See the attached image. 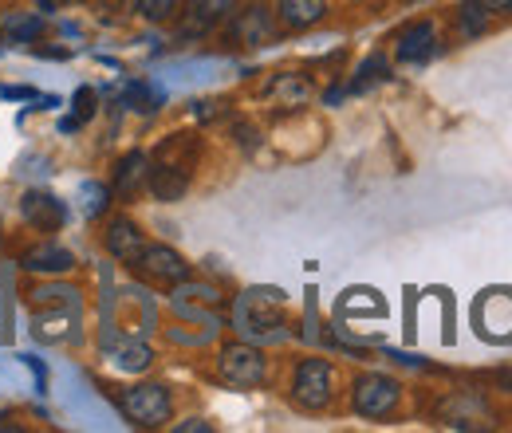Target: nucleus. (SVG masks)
Wrapping results in <instances>:
<instances>
[{
    "label": "nucleus",
    "instance_id": "obj_1",
    "mask_svg": "<svg viewBox=\"0 0 512 433\" xmlns=\"http://www.w3.org/2000/svg\"><path fill=\"white\" fill-rule=\"evenodd\" d=\"M119 406H123V414H127L130 422H134V426H142V430H158V426H166V422H170V414H174L170 390H166V386H158V382L130 386L127 394L119 398Z\"/></svg>",
    "mask_w": 512,
    "mask_h": 433
},
{
    "label": "nucleus",
    "instance_id": "obj_2",
    "mask_svg": "<svg viewBox=\"0 0 512 433\" xmlns=\"http://www.w3.org/2000/svg\"><path fill=\"white\" fill-rule=\"evenodd\" d=\"M268 300H280V292H253L237 304V327L249 339H280L284 335V311L280 304L268 308Z\"/></svg>",
    "mask_w": 512,
    "mask_h": 433
},
{
    "label": "nucleus",
    "instance_id": "obj_3",
    "mask_svg": "<svg viewBox=\"0 0 512 433\" xmlns=\"http://www.w3.org/2000/svg\"><path fill=\"white\" fill-rule=\"evenodd\" d=\"M134 272L150 284H166V288H178L182 280H190V264L174 252L170 245H146L134 260Z\"/></svg>",
    "mask_w": 512,
    "mask_h": 433
},
{
    "label": "nucleus",
    "instance_id": "obj_4",
    "mask_svg": "<svg viewBox=\"0 0 512 433\" xmlns=\"http://www.w3.org/2000/svg\"><path fill=\"white\" fill-rule=\"evenodd\" d=\"M398 398H402V386L386 374H359L351 390V406L363 418H386L398 406Z\"/></svg>",
    "mask_w": 512,
    "mask_h": 433
},
{
    "label": "nucleus",
    "instance_id": "obj_5",
    "mask_svg": "<svg viewBox=\"0 0 512 433\" xmlns=\"http://www.w3.org/2000/svg\"><path fill=\"white\" fill-rule=\"evenodd\" d=\"M217 374H221V382H229L237 390H253L264 382V355L253 343H229L217 359Z\"/></svg>",
    "mask_w": 512,
    "mask_h": 433
},
{
    "label": "nucleus",
    "instance_id": "obj_6",
    "mask_svg": "<svg viewBox=\"0 0 512 433\" xmlns=\"http://www.w3.org/2000/svg\"><path fill=\"white\" fill-rule=\"evenodd\" d=\"M331 363L327 359H304L292 374V398L300 410H323L331 402Z\"/></svg>",
    "mask_w": 512,
    "mask_h": 433
},
{
    "label": "nucleus",
    "instance_id": "obj_7",
    "mask_svg": "<svg viewBox=\"0 0 512 433\" xmlns=\"http://www.w3.org/2000/svg\"><path fill=\"white\" fill-rule=\"evenodd\" d=\"M20 217H24L32 229H40V233H60L67 221V209L56 193H48V189H28L24 201H20Z\"/></svg>",
    "mask_w": 512,
    "mask_h": 433
},
{
    "label": "nucleus",
    "instance_id": "obj_8",
    "mask_svg": "<svg viewBox=\"0 0 512 433\" xmlns=\"http://www.w3.org/2000/svg\"><path fill=\"white\" fill-rule=\"evenodd\" d=\"M103 245H107V252H111L115 260L130 264V260L146 248V237H142V229H138L130 217H111L107 229H103Z\"/></svg>",
    "mask_w": 512,
    "mask_h": 433
},
{
    "label": "nucleus",
    "instance_id": "obj_9",
    "mask_svg": "<svg viewBox=\"0 0 512 433\" xmlns=\"http://www.w3.org/2000/svg\"><path fill=\"white\" fill-rule=\"evenodd\" d=\"M434 52H438V28H434L430 20L410 24V28L398 36V48H394V56L402 63H426Z\"/></svg>",
    "mask_w": 512,
    "mask_h": 433
},
{
    "label": "nucleus",
    "instance_id": "obj_10",
    "mask_svg": "<svg viewBox=\"0 0 512 433\" xmlns=\"http://www.w3.org/2000/svg\"><path fill=\"white\" fill-rule=\"evenodd\" d=\"M20 264L28 272H40V276H67L75 268V256L64 245H56V241H40V245H32L20 256Z\"/></svg>",
    "mask_w": 512,
    "mask_h": 433
},
{
    "label": "nucleus",
    "instance_id": "obj_11",
    "mask_svg": "<svg viewBox=\"0 0 512 433\" xmlns=\"http://www.w3.org/2000/svg\"><path fill=\"white\" fill-rule=\"evenodd\" d=\"M272 36H276V20H272V12H268L264 4H249V8L237 16V24H233V40H237V44H249V48L268 44Z\"/></svg>",
    "mask_w": 512,
    "mask_h": 433
},
{
    "label": "nucleus",
    "instance_id": "obj_12",
    "mask_svg": "<svg viewBox=\"0 0 512 433\" xmlns=\"http://www.w3.org/2000/svg\"><path fill=\"white\" fill-rule=\"evenodd\" d=\"M36 339L44 343H75L79 339V308H48L36 311Z\"/></svg>",
    "mask_w": 512,
    "mask_h": 433
},
{
    "label": "nucleus",
    "instance_id": "obj_13",
    "mask_svg": "<svg viewBox=\"0 0 512 433\" xmlns=\"http://www.w3.org/2000/svg\"><path fill=\"white\" fill-rule=\"evenodd\" d=\"M197 158H201V142H197L193 134H170V138L154 150V162L174 166V170H182V174H193Z\"/></svg>",
    "mask_w": 512,
    "mask_h": 433
},
{
    "label": "nucleus",
    "instance_id": "obj_14",
    "mask_svg": "<svg viewBox=\"0 0 512 433\" xmlns=\"http://www.w3.org/2000/svg\"><path fill=\"white\" fill-rule=\"evenodd\" d=\"M146 189L158 197V201H182L186 189H190V174L174 170V166H162V162H150L146 170Z\"/></svg>",
    "mask_w": 512,
    "mask_h": 433
},
{
    "label": "nucleus",
    "instance_id": "obj_15",
    "mask_svg": "<svg viewBox=\"0 0 512 433\" xmlns=\"http://www.w3.org/2000/svg\"><path fill=\"white\" fill-rule=\"evenodd\" d=\"M44 32V16L40 12H24V8H4L0 12V36L8 44H28Z\"/></svg>",
    "mask_w": 512,
    "mask_h": 433
},
{
    "label": "nucleus",
    "instance_id": "obj_16",
    "mask_svg": "<svg viewBox=\"0 0 512 433\" xmlns=\"http://www.w3.org/2000/svg\"><path fill=\"white\" fill-rule=\"evenodd\" d=\"M186 8H190L186 12V32H209L213 24H221V20L233 16L237 0H190Z\"/></svg>",
    "mask_w": 512,
    "mask_h": 433
},
{
    "label": "nucleus",
    "instance_id": "obj_17",
    "mask_svg": "<svg viewBox=\"0 0 512 433\" xmlns=\"http://www.w3.org/2000/svg\"><path fill=\"white\" fill-rule=\"evenodd\" d=\"M146 170H150V154H142V150H130L119 158V166H115V182H111V193H123L130 197L134 189L146 182Z\"/></svg>",
    "mask_w": 512,
    "mask_h": 433
},
{
    "label": "nucleus",
    "instance_id": "obj_18",
    "mask_svg": "<svg viewBox=\"0 0 512 433\" xmlns=\"http://www.w3.org/2000/svg\"><path fill=\"white\" fill-rule=\"evenodd\" d=\"M276 12L288 28H312L327 12V0H276Z\"/></svg>",
    "mask_w": 512,
    "mask_h": 433
},
{
    "label": "nucleus",
    "instance_id": "obj_19",
    "mask_svg": "<svg viewBox=\"0 0 512 433\" xmlns=\"http://www.w3.org/2000/svg\"><path fill=\"white\" fill-rule=\"evenodd\" d=\"M111 363L127 374H142L154 363V351H150L142 339H123V343L111 347Z\"/></svg>",
    "mask_w": 512,
    "mask_h": 433
},
{
    "label": "nucleus",
    "instance_id": "obj_20",
    "mask_svg": "<svg viewBox=\"0 0 512 433\" xmlns=\"http://www.w3.org/2000/svg\"><path fill=\"white\" fill-rule=\"evenodd\" d=\"M272 99H276L284 111H296V107H304V103L312 99V83H308L304 75H276Z\"/></svg>",
    "mask_w": 512,
    "mask_h": 433
},
{
    "label": "nucleus",
    "instance_id": "obj_21",
    "mask_svg": "<svg viewBox=\"0 0 512 433\" xmlns=\"http://www.w3.org/2000/svg\"><path fill=\"white\" fill-rule=\"evenodd\" d=\"M28 304H32V308H83L79 288H67V284H44V288H32V292H28Z\"/></svg>",
    "mask_w": 512,
    "mask_h": 433
},
{
    "label": "nucleus",
    "instance_id": "obj_22",
    "mask_svg": "<svg viewBox=\"0 0 512 433\" xmlns=\"http://www.w3.org/2000/svg\"><path fill=\"white\" fill-rule=\"evenodd\" d=\"M457 28H461L465 36H481V32L489 28V8H485L481 0H465V4L457 8Z\"/></svg>",
    "mask_w": 512,
    "mask_h": 433
},
{
    "label": "nucleus",
    "instance_id": "obj_23",
    "mask_svg": "<svg viewBox=\"0 0 512 433\" xmlns=\"http://www.w3.org/2000/svg\"><path fill=\"white\" fill-rule=\"evenodd\" d=\"M107 205H111V186H99V182H83L79 186V209H83V217H103Z\"/></svg>",
    "mask_w": 512,
    "mask_h": 433
},
{
    "label": "nucleus",
    "instance_id": "obj_24",
    "mask_svg": "<svg viewBox=\"0 0 512 433\" xmlns=\"http://www.w3.org/2000/svg\"><path fill=\"white\" fill-rule=\"evenodd\" d=\"M123 103H127V107H134V111H142V115H150V111H158L162 91H154V87H146V83H130L127 99H123Z\"/></svg>",
    "mask_w": 512,
    "mask_h": 433
},
{
    "label": "nucleus",
    "instance_id": "obj_25",
    "mask_svg": "<svg viewBox=\"0 0 512 433\" xmlns=\"http://www.w3.org/2000/svg\"><path fill=\"white\" fill-rule=\"evenodd\" d=\"M386 71H390V67H386L383 56H371V60L363 63V67H359V75H355V83H351V91L359 95V91H367V87H375V83H383V79H386Z\"/></svg>",
    "mask_w": 512,
    "mask_h": 433
},
{
    "label": "nucleus",
    "instance_id": "obj_26",
    "mask_svg": "<svg viewBox=\"0 0 512 433\" xmlns=\"http://www.w3.org/2000/svg\"><path fill=\"white\" fill-rule=\"evenodd\" d=\"M174 8H178V0H134V12L146 16V20H154V24H162Z\"/></svg>",
    "mask_w": 512,
    "mask_h": 433
},
{
    "label": "nucleus",
    "instance_id": "obj_27",
    "mask_svg": "<svg viewBox=\"0 0 512 433\" xmlns=\"http://www.w3.org/2000/svg\"><path fill=\"white\" fill-rule=\"evenodd\" d=\"M71 111H75L79 123H91V115H95V87H79L71 95Z\"/></svg>",
    "mask_w": 512,
    "mask_h": 433
},
{
    "label": "nucleus",
    "instance_id": "obj_28",
    "mask_svg": "<svg viewBox=\"0 0 512 433\" xmlns=\"http://www.w3.org/2000/svg\"><path fill=\"white\" fill-rule=\"evenodd\" d=\"M233 138H237V142H241V150H249V154L260 146V130H256L253 123H237L233 126Z\"/></svg>",
    "mask_w": 512,
    "mask_h": 433
},
{
    "label": "nucleus",
    "instance_id": "obj_29",
    "mask_svg": "<svg viewBox=\"0 0 512 433\" xmlns=\"http://www.w3.org/2000/svg\"><path fill=\"white\" fill-rule=\"evenodd\" d=\"M20 359H24V363L32 367V374H36V390H40V394H48V367H44L36 355H20Z\"/></svg>",
    "mask_w": 512,
    "mask_h": 433
},
{
    "label": "nucleus",
    "instance_id": "obj_30",
    "mask_svg": "<svg viewBox=\"0 0 512 433\" xmlns=\"http://www.w3.org/2000/svg\"><path fill=\"white\" fill-rule=\"evenodd\" d=\"M193 115L209 123V119H217V115H221V103H213V99H201V103H193Z\"/></svg>",
    "mask_w": 512,
    "mask_h": 433
},
{
    "label": "nucleus",
    "instance_id": "obj_31",
    "mask_svg": "<svg viewBox=\"0 0 512 433\" xmlns=\"http://www.w3.org/2000/svg\"><path fill=\"white\" fill-rule=\"evenodd\" d=\"M0 99H40L32 87H0Z\"/></svg>",
    "mask_w": 512,
    "mask_h": 433
},
{
    "label": "nucleus",
    "instance_id": "obj_32",
    "mask_svg": "<svg viewBox=\"0 0 512 433\" xmlns=\"http://www.w3.org/2000/svg\"><path fill=\"white\" fill-rule=\"evenodd\" d=\"M178 430H182V433H209V422H201V418H190V422H182Z\"/></svg>",
    "mask_w": 512,
    "mask_h": 433
},
{
    "label": "nucleus",
    "instance_id": "obj_33",
    "mask_svg": "<svg viewBox=\"0 0 512 433\" xmlns=\"http://www.w3.org/2000/svg\"><path fill=\"white\" fill-rule=\"evenodd\" d=\"M481 4H485L489 12H509L512 8V0H481Z\"/></svg>",
    "mask_w": 512,
    "mask_h": 433
},
{
    "label": "nucleus",
    "instance_id": "obj_34",
    "mask_svg": "<svg viewBox=\"0 0 512 433\" xmlns=\"http://www.w3.org/2000/svg\"><path fill=\"white\" fill-rule=\"evenodd\" d=\"M79 119H75V115H71V119H64V123H60V130H64V134H71V130H79Z\"/></svg>",
    "mask_w": 512,
    "mask_h": 433
},
{
    "label": "nucleus",
    "instance_id": "obj_35",
    "mask_svg": "<svg viewBox=\"0 0 512 433\" xmlns=\"http://www.w3.org/2000/svg\"><path fill=\"white\" fill-rule=\"evenodd\" d=\"M497 382H501V386H509V390H512V367H505V371H497Z\"/></svg>",
    "mask_w": 512,
    "mask_h": 433
},
{
    "label": "nucleus",
    "instance_id": "obj_36",
    "mask_svg": "<svg viewBox=\"0 0 512 433\" xmlns=\"http://www.w3.org/2000/svg\"><path fill=\"white\" fill-rule=\"evenodd\" d=\"M40 8H44V12H52V8H56V0H40Z\"/></svg>",
    "mask_w": 512,
    "mask_h": 433
},
{
    "label": "nucleus",
    "instance_id": "obj_37",
    "mask_svg": "<svg viewBox=\"0 0 512 433\" xmlns=\"http://www.w3.org/2000/svg\"><path fill=\"white\" fill-rule=\"evenodd\" d=\"M67 4H79V0H67Z\"/></svg>",
    "mask_w": 512,
    "mask_h": 433
}]
</instances>
